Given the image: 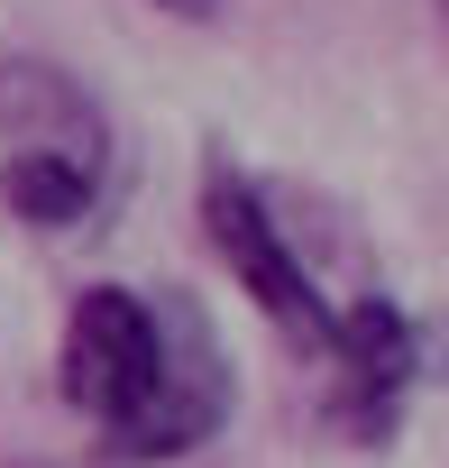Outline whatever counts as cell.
<instances>
[{
    "mask_svg": "<svg viewBox=\"0 0 449 468\" xmlns=\"http://www.w3.org/2000/svg\"><path fill=\"white\" fill-rule=\"evenodd\" d=\"M65 395L129 459L138 431L165 404V303H147L129 285H92L74 303V322H65Z\"/></svg>",
    "mask_w": 449,
    "mask_h": 468,
    "instance_id": "6da1fadb",
    "label": "cell"
},
{
    "mask_svg": "<svg viewBox=\"0 0 449 468\" xmlns=\"http://www.w3.org/2000/svg\"><path fill=\"white\" fill-rule=\"evenodd\" d=\"M202 229H211V249L230 258V276L248 285V303H266V322H285L294 340H321L330 349V331H339V313L321 303V285H312V267L285 249V229L266 220V202H257V184L230 165V156H211L202 165Z\"/></svg>",
    "mask_w": 449,
    "mask_h": 468,
    "instance_id": "7a4b0ae2",
    "label": "cell"
},
{
    "mask_svg": "<svg viewBox=\"0 0 449 468\" xmlns=\"http://www.w3.org/2000/svg\"><path fill=\"white\" fill-rule=\"evenodd\" d=\"M220 422H230V358H220L193 294H165V404H156V422L138 431L129 459H183Z\"/></svg>",
    "mask_w": 449,
    "mask_h": 468,
    "instance_id": "3957f363",
    "label": "cell"
},
{
    "mask_svg": "<svg viewBox=\"0 0 449 468\" xmlns=\"http://www.w3.org/2000/svg\"><path fill=\"white\" fill-rule=\"evenodd\" d=\"M330 358H339V422L358 441H385L394 413H403V386H412V322L385 294H367V303L339 313Z\"/></svg>",
    "mask_w": 449,
    "mask_h": 468,
    "instance_id": "277c9868",
    "label": "cell"
},
{
    "mask_svg": "<svg viewBox=\"0 0 449 468\" xmlns=\"http://www.w3.org/2000/svg\"><path fill=\"white\" fill-rule=\"evenodd\" d=\"M92 147H10V165H0V202H10L19 220L37 229H65L92 211Z\"/></svg>",
    "mask_w": 449,
    "mask_h": 468,
    "instance_id": "5b68a950",
    "label": "cell"
},
{
    "mask_svg": "<svg viewBox=\"0 0 449 468\" xmlns=\"http://www.w3.org/2000/svg\"><path fill=\"white\" fill-rule=\"evenodd\" d=\"M156 10H174V19H211L220 0H156Z\"/></svg>",
    "mask_w": 449,
    "mask_h": 468,
    "instance_id": "8992f818",
    "label": "cell"
}]
</instances>
